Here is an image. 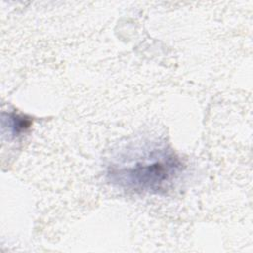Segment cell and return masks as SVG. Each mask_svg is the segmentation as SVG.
I'll return each instance as SVG.
<instances>
[{
  "label": "cell",
  "mask_w": 253,
  "mask_h": 253,
  "mask_svg": "<svg viewBox=\"0 0 253 253\" xmlns=\"http://www.w3.org/2000/svg\"><path fill=\"white\" fill-rule=\"evenodd\" d=\"M182 162L171 151L155 149L146 157L126 166H114L109 177L112 183L142 193L166 192L182 173Z\"/></svg>",
  "instance_id": "cell-1"
}]
</instances>
